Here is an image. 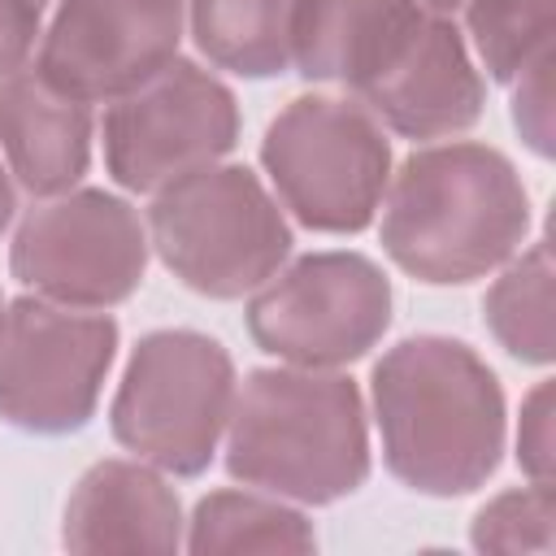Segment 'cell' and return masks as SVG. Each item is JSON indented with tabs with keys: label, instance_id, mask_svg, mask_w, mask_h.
Masks as SVG:
<instances>
[{
	"label": "cell",
	"instance_id": "cell-1",
	"mask_svg": "<svg viewBox=\"0 0 556 556\" xmlns=\"http://www.w3.org/2000/svg\"><path fill=\"white\" fill-rule=\"evenodd\" d=\"M382 465L408 491L452 500L486 486L504 460V387L460 339L408 334L369 378Z\"/></svg>",
	"mask_w": 556,
	"mask_h": 556
},
{
	"label": "cell",
	"instance_id": "cell-14",
	"mask_svg": "<svg viewBox=\"0 0 556 556\" xmlns=\"http://www.w3.org/2000/svg\"><path fill=\"white\" fill-rule=\"evenodd\" d=\"M417 0H291V65L308 83L369 87L413 39Z\"/></svg>",
	"mask_w": 556,
	"mask_h": 556
},
{
	"label": "cell",
	"instance_id": "cell-12",
	"mask_svg": "<svg viewBox=\"0 0 556 556\" xmlns=\"http://www.w3.org/2000/svg\"><path fill=\"white\" fill-rule=\"evenodd\" d=\"M356 100L404 139H447L482 117L486 87L456 22L426 13L404 52Z\"/></svg>",
	"mask_w": 556,
	"mask_h": 556
},
{
	"label": "cell",
	"instance_id": "cell-8",
	"mask_svg": "<svg viewBox=\"0 0 556 556\" xmlns=\"http://www.w3.org/2000/svg\"><path fill=\"white\" fill-rule=\"evenodd\" d=\"M148 248L139 208L104 187H74L26 208L9 243V274L43 300L104 313L143 287Z\"/></svg>",
	"mask_w": 556,
	"mask_h": 556
},
{
	"label": "cell",
	"instance_id": "cell-25",
	"mask_svg": "<svg viewBox=\"0 0 556 556\" xmlns=\"http://www.w3.org/2000/svg\"><path fill=\"white\" fill-rule=\"evenodd\" d=\"M426 13H439V17H447V13H456V9H465V0H417Z\"/></svg>",
	"mask_w": 556,
	"mask_h": 556
},
{
	"label": "cell",
	"instance_id": "cell-13",
	"mask_svg": "<svg viewBox=\"0 0 556 556\" xmlns=\"http://www.w3.org/2000/svg\"><path fill=\"white\" fill-rule=\"evenodd\" d=\"M61 543L70 552H178V491L148 460H96L65 500Z\"/></svg>",
	"mask_w": 556,
	"mask_h": 556
},
{
	"label": "cell",
	"instance_id": "cell-18",
	"mask_svg": "<svg viewBox=\"0 0 556 556\" xmlns=\"http://www.w3.org/2000/svg\"><path fill=\"white\" fill-rule=\"evenodd\" d=\"M482 317L495 343L521 365H552V248L547 239L530 243L521 256L500 265V278L482 295Z\"/></svg>",
	"mask_w": 556,
	"mask_h": 556
},
{
	"label": "cell",
	"instance_id": "cell-26",
	"mask_svg": "<svg viewBox=\"0 0 556 556\" xmlns=\"http://www.w3.org/2000/svg\"><path fill=\"white\" fill-rule=\"evenodd\" d=\"M0 317H4V295H0Z\"/></svg>",
	"mask_w": 556,
	"mask_h": 556
},
{
	"label": "cell",
	"instance_id": "cell-16",
	"mask_svg": "<svg viewBox=\"0 0 556 556\" xmlns=\"http://www.w3.org/2000/svg\"><path fill=\"white\" fill-rule=\"evenodd\" d=\"M195 48L239 78L291 70V0H187Z\"/></svg>",
	"mask_w": 556,
	"mask_h": 556
},
{
	"label": "cell",
	"instance_id": "cell-4",
	"mask_svg": "<svg viewBox=\"0 0 556 556\" xmlns=\"http://www.w3.org/2000/svg\"><path fill=\"white\" fill-rule=\"evenodd\" d=\"M148 243L187 291L239 300L282 269L291 226L248 165H204L152 191Z\"/></svg>",
	"mask_w": 556,
	"mask_h": 556
},
{
	"label": "cell",
	"instance_id": "cell-20",
	"mask_svg": "<svg viewBox=\"0 0 556 556\" xmlns=\"http://www.w3.org/2000/svg\"><path fill=\"white\" fill-rule=\"evenodd\" d=\"M552 521H556L552 482L513 486L473 513L469 543L478 552H552L556 543Z\"/></svg>",
	"mask_w": 556,
	"mask_h": 556
},
{
	"label": "cell",
	"instance_id": "cell-2",
	"mask_svg": "<svg viewBox=\"0 0 556 556\" xmlns=\"http://www.w3.org/2000/svg\"><path fill=\"white\" fill-rule=\"evenodd\" d=\"M382 252L417 282L460 287L521 252L530 195L517 165L473 139L417 148L387 182Z\"/></svg>",
	"mask_w": 556,
	"mask_h": 556
},
{
	"label": "cell",
	"instance_id": "cell-10",
	"mask_svg": "<svg viewBox=\"0 0 556 556\" xmlns=\"http://www.w3.org/2000/svg\"><path fill=\"white\" fill-rule=\"evenodd\" d=\"M100 135L109 178L122 191L148 195L235 152L239 104L217 74L174 56L143 87L109 104Z\"/></svg>",
	"mask_w": 556,
	"mask_h": 556
},
{
	"label": "cell",
	"instance_id": "cell-19",
	"mask_svg": "<svg viewBox=\"0 0 556 556\" xmlns=\"http://www.w3.org/2000/svg\"><path fill=\"white\" fill-rule=\"evenodd\" d=\"M465 30L491 83H517L552 48L556 0H465Z\"/></svg>",
	"mask_w": 556,
	"mask_h": 556
},
{
	"label": "cell",
	"instance_id": "cell-5",
	"mask_svg": "<svg viewBox=\"0 0 556 556\" xmlns=\"http://www.w3.org/2000/svg\"><path fill=\"white\" fill-rule=\"evenodd\" d=\"M235 361L204 330H152L130 348L109 404L113 439L174 478H200L226 434Z\"/></svg>",
	"mask_w": 556,
	"mask_h": 556
},
{
	"label": "cell",
	"instance_id": "cell-11",
	"mask_svg": "<svg viewBox=\"0 0 556 556\" xmlns=\"http://www.w3.org/2000/svg\"><path fill=\"white\" fill-rule=\"evenodd\" d=\"M182 0H56L35 70L83 104H113L182 43Z\"/></svg>",
	"mask_w": 556,
	"mask_h": 556
},
{
	"label": "cell",
	"instance_id": "cell-17",
	"mask_svg": "<svg viewBox=\"0 0 556 556\" xmlns=\"http://www.w3.org/2000/svg\"><path fill=\"white\" fill-rule=\"evenodd\" d=\"M187 552H291L304 556L317 547L313 521L278 495L256 491H208L187 521Z\"/></svg>",
	"mask_w": 556,
	"mask_h": 556
},
{
	"label": "cell",
	"instance_id": "cell-9",
	"mask_svg": "<svg viewBox=\"0 0 556 556\" xmlns=\"http://www.w3.org/2000/svg\"><path fill=\"white\" fill-rule=\"evenodd\" d=\"M387 326L391 278L361 252H308L265 278L248 300L252 343L304 369L361 361Z\"/></svg>",
	"mask_w": 556,
	"mask_h": 556
},
{
	"label": "cell",
	"instance_id": "cell-23",
	"mask_svg": "<svg viewBox=\"0 0 556 556\" xmlns=\"http://www.w3.org/2000/svg\"><path fill=\"white\" fill-rule=\"evenodd\" d=\"M48 0H0V78L26 65L35 43L43 39Z\"/></svg>",
	"mask_w": 556,
	"mask_h": 556
},
{
	"label": "cell",
	"instance_id": "cell-24",
	"mask_svg": "<svg viewBox=\"0 0 556 556\" xmlns=\"http://www.w3.org/2000/svg\"><path fill=\"white\" fill-rule=\"evenodd\" d=\"M13 208H17V195H13V182H9V174H4V165H0V235L9 230Z\"/></svg>",
	"mask_w": 556,
	"mask_h": 556
},
{
	"label": "cell",
	"instance_id": "cell-3",
	"mask_svg": "<svg viewBox=\"0 0 556 556\" xmlns=\"http://www.w3.org/2000/svg\"><path fill=\"white\" fill-rule=\"evenodd\" d=\"M226 473L295 504H334L369 478L361 387L334 369H252L226 421Z\"/></svg>",
	"mask_w": 556,
	"mask_h": 556
},
{
	"label": "cell",
	"instance_id": "cell-22",
	"mask_svg": "<svg viewBox=\"0 0 556 556\" xmlns=\"http://www.w3.org/2000/svg\"><path fill=\"white\" fill-rule=\"evenodd\" d=\"M517 465L530 473V482H552V382L547 378L521 400Z\"/></svg>",
	"mask_w": 556,
	"mask_h": 556
},
{
	"label": "cell",
	"instance_id": "cell-15",
	"mask_svg": "<svg viewBox=\"0 0 556 556\" xmlns=\"http://www.w3.org/2000/svg\"><path fill=\"white\" fill-rule=\"evenodd\" d=\"M91 104L52 87L39 70L0 78V152L9 174L39 200L74 191L91 165Z\"/></svg>",
	"mask_w": 556,
	"mask_h": 556
},
{
	"label": "cell",
	"instance_id": "cell-7",
	"mask_svg": "<svg viewBox=\"0 0 556 556\" xmlns=\"http://www.w3.org/2000/svg\"><path fill=\"white\" fill-rule=\"evenodd\" d=\"M117 356V321L43 295H17L0 317V421L26 434H74L96 417Z\"/></svg>",
	"mask_w": 556,
	"mask_h": 556
},
{
	"label": "cell",
	"instance_id": "cell-21",
	"mask_svg": "<svg viewBox=\"0 0 556 556\" xmlns=\"http://www.w3.org/2000/svg\"><path fill=\"white\" fill-rule=\"evenodd\" d=\"M552 61H556L552 48L539 61H530L513 96V122L539 156H552Z\"/></svg>",
	"mask_w": 556,
	"mask_h": 556
},
{
	"label": "cell",
	"instance_id": "cell-6",
	"mask_svg": "<svg viewBox=\"0 0 556 556\" xmlns=\"http://www.w3.org/2000/svg\"><path fill=\"white\" fill-rule=\"evenodd\" d=\"M282 208L317 235H361L391 182V143L361 100L295 96L261 139Z\"/></svg>",
	"mask_w": 556,
	"mask_h": 556
}]
</instances>
